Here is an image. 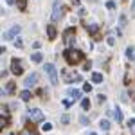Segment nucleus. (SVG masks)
<instances>
[{
	"instance_id": "nucleus-1",
	"label": "nucleus",
	"mask_w": 135,
	"mask_h": 135,
	"mask_svg": "<svg viewBox=\"0 0 135 135\" xmlns=\"http://www.w3.org/2000/svg\"><path fill=\"white\" fill-rule=\"evenodd\" d=\"M65 60L70 63V65H76L78 61H81V60H83V52L69 49V51H65Z\"/></svg>"
},
{
	"instance_id": "nucleus-2",
	"label": "nucleus",
	"mask_w": 135,
	"mask_h": 135,
	"mask_svg": "<svg viewBox=\"0 0 135 135\" xmlns=\"http://www.w3.org/2000/svg\"><path fill=\"white\" fill-rule=\"evenodd\" d=\"M45 72L49 74V79H51L52 85H58V72H56V67L52 63H47L45 65Z\"/></svg>"
},
{
	"instance_id": "nucleus-3",
	"label": "nucleus",
	"mask_w": 135,
	"mask_h": 135,
	"mask_svg": "<svg viewBox=\"0 0 135 135\" xmlns=\"http://www.w3.org/2000/svg\"><path fill=\"white\" fill-rule=\"evenodd\" d=\"M60 16H61V4H60V0H56L54 7H52V22H58Z\"/></svg>"
},
{
	"instance_id": "nucleus-4",
	"label": "nucleus",
	"mask_w": 135,
	"mask_h": 135,
	"mask_svg": "<svg viewBox=\"0 0 135 135\" xmlns=\"http://www.w3.org/2000/svg\"><path fill=\"white\" fill-rule=\"evenodd\" d=\"M11 72L15 74V76H20V74L23 72V67H22V63L18 61V60H13V61H11Z\"/></svg>"
},
{
	"instance_id": "nucleus-5",
	"label": "nucleus",
	"mask_w": 135,
	"mask_h": 135,
	"mask_svg": "<svg viewBox=\"0 0 135 135\" xmlns=\"http://www.w3.org/2000/svg\"><path fill=\"white\" fill-rule=\"evenodd\" d=\"M20 31H22V27H20V25H13L9 31L4 34V40H13V36H16V34H18Z\"/></svg>"
},
{
	"instance_id": "nucleus-6",
	"label": "nucleus",
	"mask_w": 135,
	"mask_h": 135,
	"mask_svg": "<svg viewBox=\"0 0 135 135\" xmlns=\"http://www.w3.org/2000/svg\"><path fill=\"white\" fill-rule=\"evenodd\" d=\"M29 117H31L32 121H42L43 119V112L38 110V108H32V110H29Z\"/></svg>"
},
{
	"instance_id": "nucleus-7",
	"label": "nucleus",
	"mask_w": 135,
	"mask_h": 135,
	"mask_svg": "<svg viewBox=\"0 0 135 135\" xmlns=\"http://www.w3.org/2000/svg\"><path fill=\"white\" fill-rule=\"evenodd\" d=\"M36 81H38V74L32 72L31 76H27V79H25V86H27V88H29V86H34Z\"/></svg>"
},
{
	"instance_id": "nucleus-8",
	"label": "nucleus",
	"mask_w": 135,
	"mask_h": 135,
	"mask_svg": "<svg viewBox=\"0 0 135 135\" xmlns=\"http://www.w3.org/2000/svg\"><path fill=\"white\" fill-rule=\"evenodd\" d=\"M74 40H76V38H74V36H72V31L69 29V31L65 32V43H67V45L70 47V45H72V43H74Z\"/></svg>"
},
{
	"instance_id": "nucleus-9",
	"label": "nucleus",
	"mask_w": 135,
	"mask_h": 135,
	"mask_svg": "<svg viewBox=\"0 0 135 135\" xmlns=\"http://www.w3.org/2000/svg\"><path fill=\"white\" fill-rule=\"evenodd\" d=\"M69 97H70L72 101H78V99L81 97V92H79V90H69Z\"/></svg>"
},
{
	"instance_id": "nucleus-10",
	"label": "nucleus",
	"mask_w": 135,
	"mask_h": 135,
	"mask_svg": "<svg viewBox=\"0 0 135 135\" xmlns=\"http://www.w3.org/2000/svg\"><path fill=\"white\" fill-rule=\"evenodd\" d=\"M112 115H114V119L117 121V123H119V121H123V114H121V110H119V108H114Z\"/></svg>"
},
{
	"instance_id": "nucleus-11",
	"label": "nucleus",
	"mask_w": 135,
	"mask_h": 135,
	"mask_svg": "<svg viewBox=\"0 0 135 135\" xmlns=\"http://www.w3.org/2000/svg\"><path fill=\"white\" fill-rule=\"evenodd\" d=\"M92 81H94V83H103V74L94 72L92 74Z\"/></svg>"
},
{
	"instance_id": "nucleus-12",
	"label": "nucleus",
	"mask_w": 135,
	"mask_h": 135,
	"mask_svg": "<svg viewBox=\"0 0 135 135\" xmlns=\"http://www.w3.org/2000/svg\"><path fill=\"white\" fill-rule=\"evenodd\" d=\"M47 34H49V38H51V40L56 38V29H54V25H49V27H47Z\"/></svg>"
},
{
	"instance_id": "nucleus-13",
	"label": "nucleus",
	"mask_w": 135,
	"mask_h": 135,
	"mask_svg": "<svg viewBox=\"0 0 135 135\" xmlns=\"http://www.w3.org/2000/svg\"><path fill=\"white\" fill-rule=\"evenodd\" d=\"M31 60H32V61H34V63H40V61H42V60H43L42 52H34V54H32V56H31Z\"/></svg>"
},
{
	"instance_id": "nucleus-14",
	"label": "nucleus",
	"mask_w": 135,
	"mask_h": 135,
	"mask_svg": "<svg viewBox=\"0 0 135 135\" xmlns=\"http://www.w3.org/2000/svg\"><path fill=\"white\" fill-rule=\"evenodd\" d=\"M126 58H128V60H133L135 58V49L133 47H128V49H126Z\"/></svg>"
},
{
	"instance_id": "nucleus-15",
	"label": "nucleus",
	"mask_w": 135,
	"mask_h": 135,
	"mask_svg": "<svg viewBox=\"0 0 135 135\" xmlns=\"http://www.w3.org/2000/svg\"><path fill=\"white\" fill-rule=\"evenodd\" d=\"M20 97H22V101H29V99H31V92H29V90H23V92L20 94Z\"/></svg>"
},
{
	"instance_id": "nucleus-16",
	"label": "nucleus",
	"mask_w": 135,
	"mask_h": 135,
	"mask_svg": "<svg viewBox=\"0 0 135 135\" xmlns=\"http://www.w3.org/2000/svg\"><path fill=\"white\" fill-rule=\"evenodd\" d=\"M97 29H99V27H97V23H90V25H86V31L88 32H97Z\"/></svg>"
},
{
	"instance_id": "nucleus-17",
	"label": "nucleus",
	"mask_w": 135,
	"mask_h": 135,
	"mask_svg": "<svg viewBox=\"0 0 135 135\" xmlns=\"http://www.w3.org/2000/svg\"><path fill=\"white\" fill-rule=\"evenodd\" d=\"M16 6H18V9H25L27 7V0H16Z\"/></svg>"
},
{
	"instance_id": "nucleus-18",
	"label": "nucleus",
	"mask_w": 135,
	"mask_h": 135,
	"mask_svg": "<svg viewBox=\"0 0 135 135\" xmlns=\"http://www.w3.org/2000/svg\"><path fill=\"white\" fill-rule=\"evenodd\" d=\"M81 106H83V110H88L90 108V101L85 97V99H81Z\"/></svg>"
},
{
	"instance_id": "nucleus-19",
	"label": "nucleus",
	"mask_w": 135,
	"mask_h": 135,
	"mask_svg": "<svg viewBox=\"0 0 135 135\" xmlns=\"http://www.w3.org/2000/svg\"><path fill=\"white\" fill-rule=\"evenodd\" d=\"M99 126H101V130H108V128H110V123H108V121H101Z\"/></svg>"
},
{
	"instance_id": "nucleus-20",
	"label": "nucleus",
	"mask_w": 135,
	"mask_h": 135,
	"mask_svg": "<svg viewBox=\"0 0 135 135\" xmlns=\"http://www.w3.org/2000/svg\"><path fill=\"white\" fill-rule=\"evenodd\" d=\"M51 128H52V124H49V123L42 124V130H43V132H51Z\"/></svg>"
},
{
	"instance_id": "nucleus-21",
	"label": "nucleus",
	"mask_w": 135,
	"mask_h": 135,
	"mask_svg": "<svg viewBox=\"0 0 135 135\" xmlns=\"http://www.w3.org/2000/svg\"><path fill=\"white\" fill-rule=\"evenodd\" d=\"M83 90H85V92H90V90H92V85H90V83H85L83 85Z\"/></svg>"
},
{
	"instance_id": "nucleus-22",
	"label": "nucleus",
	"mask_w": 135,
	"mask_h": 135,
	"mask_svg": "<svg viewBox=\"0 0 135 135\" xmlns=\"http://www.w3.org/2000/svg\"><path fill=\"white\" fill-rule=\"evenodd\" d=\"M106 43H108V45H115V40H114V36H108V38H106Z\"/></svg>"
},
{
	"instance_id": "nucleus-23",
	"label": "nucleus",
	"mask_w": 135,
	"mask_h": 135,
	"mask_svg": "<svg viewBox=\"0 0 135 135\" xmlns=\"http://www.w3.org/2000/svg\"><path fill=\"white\" fill-rule=\"evenodd\" d=\"M6 92H15V83H9V85H7Z\"/></svg>"
},
{
	"instance_id": "nucleus-24",
	"label": "nucleus",
	"mask_w": 135,
	"mask_h": 135,
	"mask_svg": "<svg viewBox=\"0 0 135 135\" xmlns=\"http://www.w3.org/2000/svg\"><path fill=\"white\" fill-rule=\"evenodd\" d=\"M69 121H70V117H69V115H63V117H61V123H63V124H67Z\"/></svg>"
},
{
	"instance_id": "nucleus-25",
	"label": "nucleus",
	"mask_w": 135,
	"mask_h": 135,
	"mask_svg": "<svg viewBox=\"0 0 135 135\" xmlns=\"http://www.w3.org/2000/svg\"><path fill=\"white\" fill-rule=\"evenodd\" d=\"M104 99H106V95H103V94H99V95H97V101H99V103H103Z\"/></svg>"
},
{
	"instance_id": "nucleus-26",
	"label": "nucleus",
	"mask_w": 135,
	"mask_h": 135,
	"mask_svg": "<svg viewBox=\"0 0 135 135\" xmlns=\"http://www.w3.org/2000/svg\"><path fill=\"white\" fill-rule=\"evenodd\" d=\"M90 67H92V63H90V61H85V65H83V69H85V70H88Z\"/></svg>"
},
{
	"instance_id": "nucleus-27",
	"label": "nucleus",
	"mask_w": 135,
	"mask_h": 135,
	"mask_svg": "<svg viewBox=\"0 0 135 135\" xmlns=\"http://www.w3.org/2000/svg\"><path fill=\"white\" fill-rule=\"evenodd\" d=\"M106 7H108V9H114L115 4H114V2H106Z\"/></svg>"
},
{
	"instance_id": "nucleus-28",
	"label": "nucleus",
	"mask_w": 135,
	"mask_h": 135,
	"mask_svg": "<svg viewBox=\"0 0 135 135\" xmlns=\"http://www.w3.org/2000/svg\"><path fill=\"white\" fill-rule=\"evenodd\" d=\"M0 126H2V128H4V126H7V119H6V117L0 121Z\"/></svg>"
},
{
	"instance_id": "nucleus-29",
	"label": "nucleus",
	"mask_w": 135,
	"mask_h": 135,
	"mask_svg": "<svg viewBox=\"0 0 135 135\" xmlns=\"http://www.w3.org/2000/svg\"><path fill=\"white\" fill-rule=\"evenodd\" d=\"M128 126H130V128H132V126H135V119H130V121H128Z\"/></svg>"
},
{
	"instance_id": "nucleus-30",
	"label": "nucleus",
	"mask_w": 135,
	"mask_h": 135,
	"mask_svg": "<svg viewBox=\"0 0 135 135\" xmlns=\"http://www.w3.org/2000/svg\"><path fill=\"white\" fill-rule=\"evenodd\" d=\"M132 15H135V0H133V4H132Z\"/></svg>"
},
{
	"instance_id": "nucleus-31",
	"label": "nucleus",
	"mask_w": 135,
	"mask_h": 135,
	"mask_svg": "<svg viewBox=\"0 0 135 135\" xmlns=\"http://www.w3.org/2000/svg\"><path fill=\"white\" fill-rule=\"evenodd\" d=\"M6 2H7V4H9V6H11V4H13V2H15V0H6Z\"/></svg>"
},
{
	"instance_id": "nucleus-32",
	"label": "nucleus",
	"mask_w": 135,
	"mask_h": 135,
	"mask_svg": "<svg viewBox=\"0 0 135 135\" xmlns=\"http://www.w3.org/2000/svg\"><path fill=\"white\" fill-rule=\"evenodd\" d=\"M23 135H34V133H27V132H25V133H23Z\"/></svg>"
},
{
	"instance_id": "nucleus-33",
	"label": "nucleus",
	"mask_w": 135,
	"mask_h": 135,
	"mask_svg": "<svg viewBox=\"0 0 135 135\" xmlns=\"http://www.w3.org/2000/svg\"><path fill=\"white\" fill-rule=\"evenodd\" d=\"M90 135H97V133H90Z\"/></svg>"
}]
</instances>
